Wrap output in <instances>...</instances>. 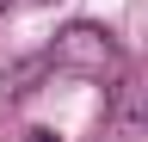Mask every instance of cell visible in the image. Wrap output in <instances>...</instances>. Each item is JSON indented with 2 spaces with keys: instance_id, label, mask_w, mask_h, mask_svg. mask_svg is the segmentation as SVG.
Instances as JSON below:
<instances>
[{
  "instance_id": "cell-1",
  "label": "cell",
  "mask_w": 148,
  "mask_h": 142,
  "mask_svg": "<svg viewBox=\"0 0 148 142\" xmlns=\"http://www.w3.org/2000/svg\"><path fill=\"white\" fill-rule=\"evenodd\" d=\"M49 62L62 68V74H80V80H111V74L123 68V49H117V37H111L105 25L74 19V25H62V31H56Z\"/></svg>"
},
{
  "instance_id": "cell-3",
  "label": "cell",
  "mask_w": 148,
  "mask_h": 142,
  "mask_svg": "<svg viewBox=\"0 0 148 142\" xmlns=\"http://www.w3.org/2000/svg\"><path fill=\"white\" fill-rule=\"evenodd\" d=\"M25 142H62V136H56V130H31Z\"/></svg>"
},
{
  "instance_id": "cell-2",
  "label": "cell",
  "mask_w": 148,
  "mask_h": 142,
  "mask_svg": "<svg viewBox=\"0 0 148 142\" xmlns=\"http://www.w3.org/2000/svg\"><path fill=\"white\" fill-rule=\"evenodd\" d=\"M99 142H148V93L142 86H117L111 93V117Z\"/></svg>"
}]
</instances>
